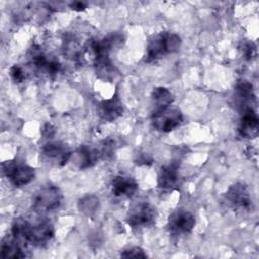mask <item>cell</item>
I'll return each mask as SVG.
<instances>
[{
  "instance_id": "obj_1",
  "label": "cell",
  "mask_w": 259,
  "mask_h": 259,
  "mask_svg": "<svg viewBox=\"0 0 259 259\" xmlns=\"http://www.w3.org/2000/svg\"><path fill=\"white\" fill-rule=\"evenodd\" d=\"M54 227L50 221L39 219L33 223L25 218H17L11 227V235L22 245L40 247L54 237Z\"/></svg>"
},
{
  "instance_id": "obj_2",
  "label": "cell",
  "mask_w": 259,
  "mask_h": 259,
  "mask_svg": "<svg viewBox=\"0 0 259 259\" xmlns=\"http://www.w3.org/2000/svg\"><path fill=\"white\" fill-rule=\"evenodd\" d=\"M181 45L180 37L173 32L164 31L153 36L147 47L146 62L150 63L159 60L169 54L179 50Z\"/></svg>"
},
{
  "instance_id": "obj_3",
  "label": "cell",
  "mask_w": 259,
  "mask_h": 259,
  "mask_svg": "<svg viewBox=\"0 0 259 259\" xmlns=\"http://www.w3.org/2000/svg\"><path fill=\"white\" fill-rule=\"evenodd\" d=\"M63 201L61 189L52 183L41 185L32 196V207L37 212H49L58 209Z\"/></svg>"
},
{
  "instance_id": "obj_4",
  "label": "cell",
  "mask_w": 259,
  "mask_h": 259,
  "mask_svg": "<svg viewBox=\"0 0 259 259\" xmlns=\"http://www.w3.org/2000/svg\"><path fill=\"white\" fill-rule=\"evenodd\" d=\"M227 207L236 212H249L253 209V200L246 184L237 182L231 185L224 195Z\"/></svg>"
},
{
  "instance_id": "obj_5",
  "label": "cell",
  "mask_w": 259,
  "mask_h": 259,
  "mask_svg": "<svg viewBox=\"0 0 259 259\" xmlns=\"http://www.w3.org/2000/svg\"><path fill=\"white\" fill-rule=\"evenodd\" d=\"M2 171L9 182L16 187L28 184L35 176L34 169L23 161L10 160L2 164Z\"/></svg>"
},
{
  "instance_id": "obj_6",
  "label": "cell",
  "mask_w": 259,
  "mask_h": 259,
  "mask_svg": "<svg viewBox=\"0 0 259 259\" xmlns=\"http://www.w3.org/2000/svg\"><path fill=\"white\" fill-rule=\"evenodd\" d=\"M157 218V210L149 202H139L127 212L126 223L132 228H146L152 226Z\"/></svg>"
},
{
  "instance_id": "obj_7",
  "label": "cell",
  "mask_w": 259,
  "mask_h": 259,
  "mask_svg": "<svg viewBox=\"0 0 259 259\" xmlns=\"http://www.w3.org/2000/svg\"><path fill=\"white\" fill-rule=\"evenodd\" d=\"M183 120L181 111L175 107H167L158 112L152 113L153 126L162 133H169L178 127Z\"/></svg>"
},
{
  "instance_id": "obj_8",
  "label": "cell",
  "mask_w": 259,
  "mask_h": 259,
  "mask_svg": "<svg viewBox=\"0 0 259 259\" xmlns=\"http://www.w3.org/2000/svg\"><path fill=\"white\" fill-rule=\"evenodd\" d=\"M194 226L195 217L188 210H176L168 219V230L175 237L188 235Z\"/></svg>"
},
{
  "instance_id": "obj_9",
  "label": "cell",
  "mask_w": 259,
  "mask_h": 259,
  "mask_svg": "<svg viewBox=\"0 0 259 259\" xmlns=\"http://www.w3.org/2000/svg\"><path fill=\"white\" fill-rule=\"evenodd\" d=\"M41 155L46 162L56 167H62L71 159L72 153L65 144L53 141L42 146Z\"/></svg>"
},
{
  "instance_id": "obj_10",
  "label": "cell",
  "mask_w": 259,
  "mask_h": 259,
  "mask_svg": "<svg viewBox=\"0 0 259 259\" xmlns=\"http://www.w3.org/2000/svg\"><path fill=\"white\" fill-rule=\"evenodd\" d=\"M29 62L38 71L48 76H55L61 71V64L56 59L49 58L38 46L29 50Z\"/></svg>"
},
{
  "instance_id": "obj_11",
  "label": "cell",
  "mask_w": 259,
  "mask_h": 259,
  "mask_svg": "<svg viewBox=\"0 0 259 259\" xmlns=\"http://www.w3.org/2000/svg\"><path fill=\"white\" fill-rule=\"evenodd\" d=\"M71 157H73V162L79 169H86L96 164L100 158H103V155L101 149L81 146Z\"/></svg>"
},
{
  "instance_id": "obj_12",
  "label": "cell",
  "mask_w": 259,
  "mask_h": 259,
  "mask_svg": "<svg viewBox=\"0 0 259 259\" xmlns=\"http://www.w3.org/2000/svg\"><path fill=\"white\" fill-rule=\"evenodd\" d=\"M123 112L122 102L117 94L111 98L102 100L98 105V115L103 121H113Z\"/></svg>"
},
{
  "instance_id": "obj_13",
  "label": "cell",
  "mask_w": 259,
  "mask_h": 259,
  "mask_svg": "<svg viewBox=\"0 0 259 259\" xmlns=\"http://www.w3.org/2000/svg\"><path fill=\"white\" fill-rule=\"evenodd\" d=\"M238 130L243 138L254 139L257 137L259 130V119L254 108H250L241 112V119Z\"/></svg>"
},
{
  "instance_id": "obj_14",
  "label": "cell",
  "mask_w": 259,
  "mask_h": 259,
  "mask_svg": "<svg viewBox=\"0 0 259 259\" xmlns=\"http://www.w3.org/2000/svg\"><path fill=\"white\" fill-rule=\"evenodd\" d=\"M234 99L236 106L241 112L253 108L252 105L255 103V94L253 86L246 81L237 84Z\"/></svg>"
},
{
  "instance_id": "obj_15",
  "label": "cell",
  "mask_w": 259,
  "mask_h": 259,
  "mask_svg": "<svg viewBox=\"0 0 259 259\" xmlns=\"http://www.w3.org/2000/svg\"><path fill=\"white\" fill-rule=\"evenodd\" d=\"M138 190L137 181L127 175H117L111 181V191L116 197H132Z\"/></svg>"
},
{
  "instance_id": "obj_16",
  "label": "cell",
  "mask_w": 259,
  "mask_h": 259,
  "mask_svg": "<svg viewBox=\"0 0 259 259\" xmlns=\"http://www.w3.org/2000/svg\"><path fill=\"white\" fill-rule=\"evenodd\" d=\"M179 166L177 163H170L161 167L158 174V186L163 190L175 188L179 181Z\"/></svg>"
},
{
  "instance_id": "obj_17",
  "label": "cell",
  "mask_w": 259,
  "mask_h": 259,
  "mask_svg": "<svg viewBox=\"0 0 259 259\" xmlns=\"http://www.w3.org/2000/svg\"><path fill=\"white\" fill-rule=\"evenodd\" d=\"M2 258H24L26 254L23 250V245L19 243L12 235L3 238L1 243Z\"/></svg>"
},
{
  "instance_id": "obj_18",
  "label": "cell",
  "mask_w": 259,
  "mask_h": 259,
  "mask_svg": "<svg viewBox=\"0 0 259 259\" xmlns=\"http://www.w3.org/2000/svg\"><path fill=\"white\" fill-rule=\"evenodd\" d=\"M152 104H153V113L163 110L171 106L173 102V94L168 88L165 87H156L152 91Z\"/></svg>"
},
{
  "instance_id": "obj_19",
  "label": "cell",
  "mask_w": 259,
  "mask_h": 259,
  "mask_svg": "<svg viewBox=\"0 0 259 259\" xmlns=\"http://www.w3.org/2000/svg\"><path fill=\"white\" fill-rule=\"evenodd\" d=\"M98 199L95 196H86L80 201V209L83 212L91 213L95 210Z\"/></svg>"
},
{
  "instance_id": "obj_20",
  "label": "cell",
  "mask_w": 259,
  "mask_h": 259,
  "mask_svg": "<svg viewBox=\"0 0 259 259\" xmlns=\"http://www.w3.org/2000/svg\"><path fill=\"white\" fill-rule=\"evenodd\" d=\"M240 51L246 60H251L256 55V46L252 41H244L240 47Z\"/></svg>"
},
{
  "instance_id": "obj_21",
  "label": "cell",
  "mask_w": 259,
  "mask_h": 259,
  "mask_svg": "<svg viewBox=\"0 0 259 259\" xmlns=\"http://www.w3.org/2000/svg\"><path fill=\"white\" fill-rule=\"evenodd\" d=\"M9 74L12 78V80L16 83H21L25 80V72L23 71L22 67L18 66V65H14L10 68V71H9Z\"/></svg>"
},
{
  "instance_id": "obj_22",
  "label": "cell",
  "mask_w": 259,
  "mask_h": 259,
  "mask_svg": "<svg viewBox=\"0 0 259 259\" xmlns=\"http://www.w3.org/2000/svg\"><path fill=\"white\" fill-rule=\"evenodd\" d=\"M120 256L125 257V258H139V257L145 258V257H147L144 250L141 249L140 247H131V248L124 250L120 254Z\"/></svg>"
},
{
  "instance_id": "obj_23",
  "label": "cell",
  "mask_w": 259,
  "mask_h": 259,
  "mask_svg": "<svg viewBox=\"0 0 259 259\" xmlns=\"http://www.w3.org/2000/svg\"><path fill=\"white\" fill-rule=\"evenodd\" d=\"M70 6H71V8H72V9L80 11V10H83V9L85 8V6H86V5H85V3H83V2L76 1V2H73Z\"/></svg>"
}]
</instances>
